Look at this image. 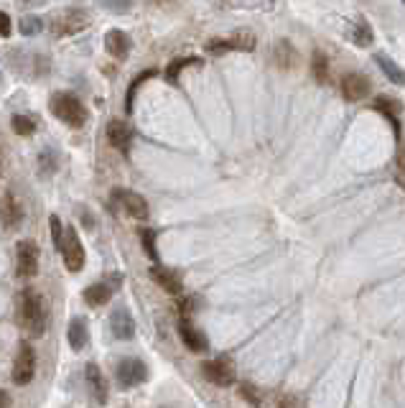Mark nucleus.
<instances>
[{
  "label": "nucleus",
  "mask_w": 405,
  "mask_h": 408,
  "mask_svg": "<svg viewBox=\"0 0 405 408\" xmlns=\"http://www.w3.org/2000/svg\"><path fill=\"white\" fill-rule=\"evenodd\" d=\"M46 301L41 293H36L33 288H23L16 296V322L23 329H28L31 335H41L46 329Z\"/></svg>",
  "instance_id": "obj_1"
},
{
  "label": "nucleus",
  "mask_w": 405,
  "mask_h": 408,
  "mask_svg": "<svg viewBox=\"0 0 405 408\" xmlns=\"http://www.w3.org/2000/svg\"><path fill=\"white\" fill-rule=\"evenodd\" d=\"M48 108H51L54 117H59L61 122H67L69 128H82L87 122V108L79 103L74 95H69V92L54 95L51 103H48Z\"/></svg>",
  "instance_id": "obj_2"
},
{
  "label": "nucleus",
  "mask_w": 405,
  "mask_h": 408,
  "mask_svg": "<svg viewBox=\"0 0 405 408\" xmlns=\"http://www.w3.org/2000/svg\"><path fill=\"white\" fill-rule=\"evenodd\" d=\"M90 26V13L82 11V8H69V11H61L59 16L51 19V36L61 38V36H72V33H79Z\"/></svg>",
  "instance_id": "obj_3"
},
{
  "label": "nucleus",
  "mask_w": 405,
  "mask_h": 408,
  "mask_svg": "<svg viewBox=\"0 0 405 408\" xmlns=\"http://www.w3.org/2000/svg\"><path fill=\"white\" fill-rule=\"evenodd\" d=\"M61 258H64V266H67L72 273H79L85 268V248L79 243V235L74 227L64 230V240H61Z\"/></svg>",
  "instance_id": "obj_4"
},
{
  "label": "nucleus",
  "mask_w": 405,
  "mask_h": 408,
  "mask_svg": "<svg viewBox=\"0 0 405 408\" xmlns=\"http://www.w3.org/2000/svg\"><path fill=\"white\" fill-rule=\"evenodd\" d=\"M36 375V352L28 342H23L19 347V355L13 360V383L16 385H28Z\"/></svg>",
  "instance_id": "obj_5"
},
{
  "label": "nucleus",
  "mask_w": 405,
  "mask_h": 408,
  "mask_svg": "<svg viewBox=\"0 0 405 408\" xmlns=\"http://www.w3.org/2000/svg\"><path fill=\"white\" fill-rule=\"evenodd\" d=\"M38 273V248L31 240H21L16 245V276L23 281Z\"/></svg>",
  "instance_id": "obj_6"
},
{
  "label": "nucleus",
  "mask_w": 405,
  "mask_h": 408,
  "mask_svg": "<svg viewBox=\"0 0 405 408\" xmlns=\"http://www.w3.org/2000/svg\"><path fill=\"white\" fill-rule=\"evenodd\" d=\"M206 54H227V51H253L255 49V36L253 33H235L232 38H212L206 41Z\"/></svg>",
  "instance_id": "obj_7"
},
{
  "label": "nucleus",
  "mask_w": 405,
  "mask_h": 408,
  "mask_svg": "<svg viewBox=\"0 0 405 408\" xmlns=\"http://www.w3.org/2000/svg\"><path fill=\"white\" fill-rule=\"evenodd\" d=\"M201 372L204 378L214 385H232L235 383V365L230 362V357H214V360H206L201 365Z\"/></svg>",
  "instance_id": "obj_8"
},
{
  "label": "nucleus",
  "mask_w": 405,
  "mask_h": 408,
  "mask_svg": "<svg viewBox=\"0 0 405 408\" xmlns=\"http://www.w3.org/2000/svg\"><path fill=\"white\" fill-rule=\"evenodd\" d=\"M115 375H117V380H120L122 388H135V385H140L145 378H148V367H145L138 357H125L117 362Z\"/></svg>",
  "instance_id": "obj_9"
},
{
  "label": "nucleus",
  "mask_w": 405,
  "mask_h": 408,
  "mask_svg": "<svg viewBox=\"0 0 405 408\" xmlns=\"http://www.w3.org/2000/svg\"><path fill=\"white\" fill-rule=\"evenodd\" d=\"M122 283V276H110V281H100V283H92L85 288V301L90 306H102L110 301L112 291Z\"/></svg>",
  "instance_id": "obj_10"
},
{
  "label": "nucleus",
  "mask_w": 405,
  "mask_h": 408,
  "mask_svg": "<svg viewBox=\"0 0 405 408\" xmlns=\"http://www.w3.org/2000/svg\"><path fill=\"white\" fill-rule=\"evenodd\" d=\"M115 199L120 202V207L133 219H148V212H151V209H148V202H145L138 192L115 189Z\"/></svg>",
  "instance_id": "obj_11"
},
{
  "label": "nucleus",
  "mask_w": 405,
  "mask_h": 408,
  "mask_svg": "<svg viewBox=\"0 0 405 408\" xmlns=\"http://www.w3.org/2000/svg\"><path fill=\"white\" fill-rule=\"evenodd\" d=\"M369 80L364 77V74H344L342 77V95H344V100H349V103H359V100H364L369 95Z\"/></svg>",
  "instance_id": "obj_12"
},
{
  "label": "nucleus",
  "mask_w": 405,
  "mask_h": 408,
  "mask_svg": "<svg viewBox=\"0 0 405 408\" xmlns=\"http://www.w3.org/2000/svg\"><path fill=\"white\" fill-rule=\"evenodd\" d=\"M110 332H112V337H115V340H120V342L133 340L135 322H133V317H130V311H127V309L112 311V317H110Z\"/></svg>",
  "instance_id": "obj_13"
},
{
  "label": "nucleus",
  "mask_w": 405,
  "mask_h": 408,
  "mask_svg": "<svg viewBox=\"0 0 405 408\" xmlns=\"http://www.w3.org/2000/svg\"><path fill=\"white\" fill-rule=\"evenodd\" d=\"M23 219V209H21L19 199L13 197V192H6V194L0 197V222H3V227H16Z\"/></svg>",
  "instance_id": "obj_14"
},
{
  "label": "nucleus",
  "mask_w": 405,
  "mask_h": 408,
  "mask_svg": "<svg viewBox=\"0 0 405 408\" xmlns=\"http://www.w3.org/2000/svg\"><path fill=\"white\" fill-rule=\"evenodd\" d=\"M130 46H133V41H130V36H127L125 31L112 28L105 33V49L115 56V59H125V56L130 54Z\"/></svg>",
  "instance_id": "obj_15"
},
{
  "label": "nucleus",
  "mask_w": 405,
  "mask_h": 408,
  "mask_svg": "<svg viewBox=\"0 0 405 408\" xmlns=\"http://www.w3.org/2000/svg\"><path fill=\"white\" fill-rule=\"evenodd\" d=\"M151 276H153V281H156L158 286L164 288L166 293H171V296H182V291H184L182 278H179V276H176L174 271L164 268V266H153Z\"/></svg>",
  "instance_id": "obj_16"
},
{
  "label": "nucleus",
  "mask_w": 405,
  "mask_h": 408,
  "mask_svg": "<svg viewBox=\"0 0 405 408\" xmlns=\"http://www.w3.org/2000/svg\"><path fill=\"white\" fill-rule=\"evenodd\" d=\"M85 372H87V385H90L92 398H95L97 403H107V383H105L102 370H100L95 362H90Z\"/></svg>",
  "instance_id": "obj_17"
},
{
  "label": "nucleus",
  "mask_w": 405,
  "mask_h": 408,
  "mask_svg": "<svg viewBox=\"0 0 405 408\" xmlns=\"http://www.w3.org/2000/svg\"><path fill=\"white\" fill-rule=\"evenodd\" d=\"M179 335H182V340H184V345H186L191 352H204L206 350V340H204V335H201L199 329H194L191 327V322H189L186 317L182 319V324H179Z\"/></svg>",
  "instance_id": "obj_18"
},
{
  "label": "nucleus",
  "mask_w": 405,
  "mask_h": 408,
  "mask_svg": "<svg viewBox=\"0 0 405 408\" xmlns=\"http://www.w3.org/2000/svg\"><path fill=\"white\" fill-rule=\"evenodd\" d=\"M347 36H349V41L354 43V46H359V49H367L369 43L375 41V33H372V28H369V23L364 19H357L354 23H349Z\"/></svg>",
  "instance_id": "obj_19"
},
{
  "label": "nucleus",
  "mask_w": 405,
  "mask_h": 408,
  "mask_svg": "<svg viewBox=\"0 0 405 408\" xmlns=\"http://www.w3.org/2000/svg\"><path fill=\"white\" fill-rule=\"evenodd\" d=\"M107 138H110V143L117 148V151L125 153L127 148H130V138H133V133H130V128H127L122 120H112L107 125Z\"/></svg>",
  "instance_id": "obj_20"
},
{
  "label": "nucleus",
  "mask_w": 405,
  "mask_h": 408,
  "mask_svg": "<svg viewBox=\"0 0 405 408\" xmlns=\"http://www.w3.org/2000/svg\"><path fill=\"white\" fill-rule=\"evenodd\" d=\"M69 345H72V350H85L87 347V340H90V329H87V322L82 317L72 319L69 322Z\"/></svg>",
  "instance_id": "obj_21"
},
{
  "label": "nucleus",
  "mask_w": 405,
  "mask_h": 408,
  "mask_svg": "<svg viewBox=\"0 0 405 408\" xmlns=\"http://www.w3.org/2000/svg\"><path fill=\"white\" fill-rule=\"evenodd\" d=\"M375 64L382 69V74H385L393 85H405V72L398 67V61L395 59H390L387 54H375Z\"/></svg>",
  "instance_id": "obj_22"
},
{
  "label": "nucleus",
  "mask_w": 405,
  "mask_h": 408,
  "mask_svg": "<svg viewBox=\"0 0 405 408\" xmlns=\"http://www.w3.org/2000/svg\"><path fill=\"white\" fill-rule=\"evenodd\" d=\"M375 110L377 113H382V115L387 117V120L393 122V130H395V138H400V122H398V103L390 98H385V95H380V98H375Z\"/></svg>",
  "instance_id": "obj_23"
},
{
  "label": "nucleus",
  "mask_w": 405,
  "mask_h": 408,
  "mask_svg": "<svg viewBox=\"0 0 405 408\" xmlns=\"http://www.w3.org/2000/svg\"><path fill=\"white\" fill-rule=\"evenodd\" d=\"M275 64H278L280 69H290V67H296V64H298L296 49H293L288 41L275 43Z\"/></svg>",
  "instance_id": "obj_24"
},
{
  "label": "nucleus",
  "mask_w": 405,
  "mask_h": 408,
  "mask_svg": "<svg viewBox=\"0 0 405 408\" xmlns=\"http://www.w3.org/2000/svg\"><path fill=\"white\" fill-rule=\"evenodd\" d=\"M311 72H314V77H316V82H319V85H327V82H329V59L324 56V51H316V54H314Z\"/></svg>",
  "instance_id": "obj_25"
},
{
  "label": "nucleus",
  "mask_w": 405,
  "mask_h": 408,
  "mask_svg": "<svg viewBox=\"0 0 405 408\" xmlns=\"http://www.w3.org/2000/svg\"><path fill=\"white\" fill-rule=\"evenodd\" d=\"M41 28H43V21L38 19V16H23V19L19 21V31L23 36H36V33H41Z\"/></svg>",
  "instance_id": "obj_26"
},
{
  "label": "nucleus",
  "mask_w": 405,
  "mask_h": 408,
  "mask_svg": "<svg viewBox=\"0 0 405 408\" xmlns=\"http://www.w3.org/2000/svg\"><path fill=\"white\" fill-rule=\"evenodd\" d=\"M186 64H199V59H196V56H186V59H174V61L169 64V67H166V80L174 82V85H176V80H179V72H182V69L186 67Z\"/></svg>",
  "instance_id": "obj_27"
},
{
  "label": "nucleus",
  "mask_w": 405,
  "mask_h": 408,
  "mask_svg": "<svg viewBox=\"0 0 405 408\" xmlns=\"http://www.w3.org/2000/svg\"><path fill=\"white\" fill-rule=\"evenodd\" d=\"M151 77H156V69H148V72L138 74V77L133 80V85H130V90H127V100H125V110H127V113L133 110V100H135V92H138V87L143 85L145 80H151Z\"/></svg>",
  "instance_id": "obj_28"
},
{
  "label": "nucleus",
  "mask_w": 405,
  "mask_h": 408,
  "mask_svg": "<svg viewBox=\"0 0 405 408\" xmlns=\"http://www.w3.org/2000/svg\"><path fill=\"white\" fill-rule=\"evenodd\" d=\"M140 243H143L145 253L151 261H158V250H156V232L153 230H140Z\"/></svg>",
  "instance_id": "obj_29"
},
{
  "label": "nucleus",
  "mask_w": 405,
  "mask_h": 408,
  "mask_svg": "<svg viewBox=\"0 0 405 408\" xmlns=\"http://www.w3.org/2000/svg\"><path fill=\"white\" fill-rule=\"evenodd\" d=\"M11 125L19 135H31V133H33V128H36V122L31 120V117H26V115H13Z\"/></svg>",
  "instance_id": "obj_30"
},
{
  "label": "nucleus",
  "mask_w": 405,
  "mask_h": 408,
  "mask_svg": "<svg viewBox=\"0 0 405 408\" xmlns=\"http://www.w3.org/2000/svg\"><path fill=\"white\" fill-rule=\"evenodd\" d=\"M48 225H51V240H54L56 250H59V248H61V240H64V230H67V227L61 225L56 214H51V219H48Z\"/></svg>",
  "instance_id": "obj_31"
},
{
  "label": "nucleus",
  "mask_w": 405,
  "mask_h": 408,
  "mask_svg": "<svg viewBox=\"0 0 405 408\" xmlns=\"http://www.w3.org/2000/svg\"><path fill=\"white\" fill-rule=\"evenodd\" d=\"M105 8L112 13H127L130 11V6H133V0H102Z\"/></svg>",
  "instance_id": "obj_32"
},
{
  "label": "nucleus",
  "mask_w": 405,
  "mask_h": 408,
  "mask_svg": "<svg viewBox=\"0 0 405 408\" xmlns=\"http://www.w3.org/2000/svg\"><path fill=\"white\" fill-rule=\"evenodd\" d=\"M11 19H8V13H3L0 11V36H11Z\"/></svg>",
  "instance_id": "obj_33"
},
{
  "label": "nucleus",
  "mask_w": 405,
  "mask_h": 408,
  "mask_svg": "<svg viewBox=\"0 0 405 408\" xmlns=\"http://www.w3.org/2000/svg\"><path fill=\"white\" fill-rule=\"evenodd\" d=\"M21 8H33V6H41V3H46V0H16Z\"/></svg>",
  "instance_id": "obj_34"
},
{
  "label": "nucleus",
  "mask_w": 405,
  "mask_h": 408,
  "mask_svg": "<svg viewBox=\"0 0 405 408\" xmlns=\"http://www.w3.org/2000/svg\"><path fill=\"white\" fill-rule=\"evenodd\" d=\"M0 408H11V396L6 390H0Z\"/></svg>",
  "instance_id": "obj_35"
},
{
  "label": "nucleus",
  "mask_w": 405,
  "mask_h": 408,
  "mask_svg": "<svg viewBox=\"0 0 405 408\" xmlns=\"http://www.w3.org/2000/svg\"><path fill=\"white\" fill-rule=\"evenodd\" d=\"M3 164H6V146H3V140H0V171H3Z\"/></svg>",
  "instance_id": "obj_36"
},
{
  "label": "nucleus",
  "mask_w": 405,
  "mask_h": 408,
  "mask_svg": "<svg viewBox=\"0 0 405 408\" xmlns=\"http://www.w3.org/2000/svg\"><path fill=\"white\" fill-rule=\"evenodd\" d=\"M398 164H400V171L405 174V148L400 151V156H398Z\"/></svg>",
  "instance_id": "obj_37"
},
{
  "label": "nucleus",
  "mask_w": 405,
  "mask_h": 408,
  "mask_svg": "<svg viewBox=\"0 0 405 408\" xmlns=\"http://www.w3.org/2000/svg\"><path fill=\"white\" fill-rule=\"evenodd\" d=\"M0 80H3V77H0Z\"/></svg>",
  "instance_id": "obj_38"
},
{
  "label": "nucleus",
  "mask_w": 405,
  "mask_h": 408,
  "mask_svg": "<svg viewBox=\"0 0 405 408\" xmlns=\"http://www.w3.org/2000/svg\"><path fill=\"white\" fill-rule=\"evenodd\" d=\"M403 3H405V0H403Z\"/></svg>",
  "instance_id": "obj_39"
}]
</instances>
